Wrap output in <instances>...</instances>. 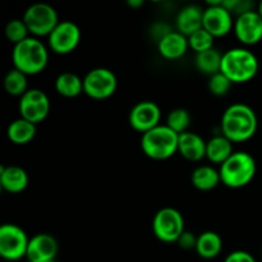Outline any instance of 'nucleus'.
I'll list each match as a JSON object with an SVG mask.
<instances>
[{"instance_id": "nucleus-20", "label": "nucleus", "mask_w": 262, "mask_h": 262, "mask_svg": "<svg viewBox=\"0 0 262 262\" xmlns=\"http://www.w3.org/2000/svg\"><path fill=\"white\" fill-rule=\"evenodd\" d=\"M192 186L202 192L212 191L222 183L220 171L212 165H200L191 174Z\"/></svg>"}, {"instance_id": "nucleus-19", "label": "nucleus", "mask_w": 262, "mask_h": 262, "mask_svg": "<svg viewBox=\"0 0 262 262\" xmlns=\"http://www.w3.org/2000/svg\"><path fill=\"white\" fill-rule=\"evenodd\" d=\"M30 183L27 171L17 165L0 166V186L8 193H20Z\"/></svg>"}, {"instance_id": "nucleus-11", "label": "nucleus", "mask_w": 262, "mask_h": 262, "mask_svg": "<svg viewBox=\"0 0 262 262\" xmlns=\"http://www.w3.org/2000/svg\"><path fill=\"white\" fill-rule=\"evenodd\" d=\"M233 14L223 7L222 0L217 2H207L204 9V22L202 28L211 33L215 38L224 37L230 31L234 30Z\"/></svg>"}, {"instance_id": "nucleus-5", "label": "nucleus", "mask_w": 262, "mask_h": 262, "mask_svg": "<svg viewBox=\"0 0 262 262\" xmlns=\"http://www.w3.org/2000/svg\"><path fill=\"white\" fill-rule=\"evenodd\" d=\"M179 135L166 124L158 125L141 137V148L152 160H168L178 152Z\"/></svg>"}, {"instance_id": "nucleus-14", "label": "nucleus", "mask_w": 262, "mask_h": 262, "mask_svg": "<svg viewBox=\"0 0 262 262\" xmlns=\"http://www.w3.org/2000/svg\"><path fill=\"white\" fill-rule=\"evenodd\" d=\"M234 33L242 45L252 46L262 40V18L257 10L241 14L235 18Z\"/></svg>"}, {"instance_id": "nucleus-6", "label": "nucleus", "mask_w": 262, "mask_h": 262, "mask_svg": "<svg viewBox=\"0 0 262 262\" xmlns=\"http://www.w3.org/2000/svg\"><path fill=\"white\" fill-rule=\"evenodd\" d=\"M22 19L33 37H49L59 25V15L55 8L46 3H36L25 10Z\"/></svg>"}, {"instance_id": "nucleus-22", "label": "nucleus", "mask_w": 262, "mask_h": 262, "mask_svg": "<svg viewBox=\"0 0 262 262\" xmlns=\"http://www.w3.org/2000/svg\"><path fill=\"white\" fill-rule=\"evenodd\" d=\"M223 250V239L216 232H207L201 233L197 237L196 252L204 260H212L217 257L222 253Z\"/></svg>"}, {"instance_id": "nucleus-26", "label": "nucleus", "mask_w": 262, "mask_h": 262, "mask_svg": "<svg viewBox=\"0 0 262 262\" xmlns=\"http://www.w3.org/2000/svg\"><path fill=\"white\" fill-rule=\"evenodd\" d=\"M27 77L25 73H22L18 69L12 68L8 71V73L4 77V90L8 95L15 97H22L26 92L28 91V83H27Z\"/></svg>"}, {"instance_id": "nucleus-13", "label": "nucleus", "mask_w": 262, "mask_h": 262, "mask_svg": "<svg viewBox=\"0 0 262 262\" xmlns=\"http://www.w3.org/2000/svg\"><path fill=\"white\" fill-rule=\"evenodd\" d=\"M161 110L154 101H140L130 109L128 122L137 132L145 135L148 130L160 125Z\"/></svg>"}, {"instance_id": "nucleus-30", "label": "nucleus", "mask_w": 262, "mask_h": 262, "mask_svg": "<svg viewBox=\"0 0 262 262\" xmlns=\"http://www.w3.org/2000/svg\"><path fill=\"white\" fill-rule=\"evenodd\" d=\"M232 82L222 73L214 74L209 78V83H207V87H209V91L210 94L214 95V96L217 97H222L225 96L228 92L230 91V87H232Z\"/></svg>"}, {"instance_id": "nucleus-35", "label": "nucleus", "mask_w": 262, "mask_h": 262, "mask_svg": "<svg viewBox=\"0 0 262 262\" xmlns=\"http://www.w3.org/2000/svg\"><path fill=\"white\" fill-rule=\"evenodd\" d=\"M257 13H258V14H260V17L262 18V2L258 3V5H257Z\"/></svg>"}, {"instance_id": "nucleus-29", "label": "nucleus", "mask_w": 262, "mask_h": 262, "mask_svg": "<svg viewBox=\"0 0 262 262\" xmlns=\"http://www.w3.org/2000/svg\"><path fill=\"white\" fill-rule=\"evenodd\" d=\"M214 42L215 37L211 33L207 32L205 28H201L188 37L189 49H192L196 54L214 49Z\"/></svg>"}, {"instance_id": "nucleus-25", "label": "nucleus", "mask_w": 262, "mask_h": 262, "mask_svg": "<svg viewBox=\"0 0 262 262\" xmlns=\"http://www.w3.org/2000/svg\"><path fill=\"white\" fill-rule=\"evenodd\" d=\"M222 60L223 54H220L219 50L214 48L204 51V53L196 54L194 66H196L197 71L201 72L202 74L211 77L222 71Z\"/></svg>"}, {"instance_id": "nucleus-12", "label": "nucleus", "mask_w": 262, "mask_h": 262, "mask_svg": "<svg viewBox=\"0 0 262 262\" xmlns=\"http://www.w3.org/2000/svg\"><path fill=\"white\" fill-rule=\"evenodd\" d=\"M81 28L72 20H60L48 37L49 48L58 55H68L81 42Z\"/></svg>"}, {"instance_id": "nucleus-8", "label": "nucleus", "mask_w": 262, "mask_h": 262, "mask_svg": "<svg viewBox=\"0 0 262 262\" xmlns=\"http://www.w3.org/2000/svg\"><path fill=\"white\" fill-rule=\"evenodd\" d=\"M31 238L15 224H4L0 228V256L7 261H18L26 257Z\"/></svg>"}, {"instance_id": "nucleus-2", "label": "nucleus", "mask_w": 262, "mask_h": 262, "mask_svg": "<svg viewBox=\"0 0 262 262\" xmlns=\"http://www.w3.org/2000/svg\"><path fill=\"white\" fill-rule=\"evenodd\" d=\"M13 68L26 76H36L43 72L49 63V50L37 37L30 36L22 42L13 46Z\"/></svg>"}, {"instance_id": "nucleus-33", "label": "nucleus", "mask_w": 262, "mask_h": 262, "mask_svg": "<svg viewBox=\"0 0 262 262\" xmlns=\"http://www.w3.org/2000/svg\"><path fill=\"white\" fill-rule=\"evenodd\" d=\"M171 31L174 30L170 27V26L166 25V23L159 22L152 26V28H151V35H152V37L156 40V43H158L161 38L165 37V36L168 35V33H170Z\"/></svg>"}, {"instance_id": "nucleus-1", "label": "nucleus", "mask_w": 262, "mask_h": 262, "mask_svg": "<svg viewBox=\"0 0 262 262\" xmlns=\"http://www.w3.org/2000/svg\"><path fill=\"white\" fill-rule=\"evenodd\" d=\"M257 114L250 105L243 102H235L228 106L220 122L222 135L233 143L251 140L257 132Z\"/></svg>"}, {"instance_id": "nucleus-7", "label": "nucleus", "mask_w": 262, "mask_h": 262, "mask_svg": "<svg viewBox=\"0 0 262 262\" xmlns=\"http://www.w3.org/2000/svg\"><path fill=\"white\" fill-rule=\"evenodd\" d=\"M152 232L161 242L177 243L186 232L183 215L174 207H163L154 215Z\"/></svg>"}, {"instance_id": "nucleus-10", "label": "nucleus", "mask_w": 262, "mask_h": 262, "mask_svg": "<svg viewBox=\"0 0 262 262\" xmlns=\"http://www.w3.org/2000/svg\"><path fill=\"white\" fill-rule=\"evenodd\" d=\"M20 118L37 125L48 118L51 109V102L45 91L40 89H30L19 99Z\"/></svg>"}, {"instance_id": "nucleus-21", "label": "nucleus", "mask_w": 262, "mask_h": 262, "mask_svg": "<svg viewBox=\"0 0 262 262\" xmlns=\"http://www.w3.org/2000/svg\"><path fill=\"white\" fill-rule=\"evenodd\" d=\"M234 152L233 142L228 140L225 136L216 135L207 141L206 145V159L212 164L222 165Z\"/></svg>"}, {"instance_id": "nucleus-3", "label": "nucleus", "mask_w": 262, "mask_h": 262, "mask_svg": "<svg viewBox=\"0 0 262 262\" xmlns=\"http://www.w3.org/2000/svg\"><path fill=\"white\" fill-rule=\"evenodd\" d=\"M260 63L255 54L246 48H233L223 54L222 73L232 83H247L258 73Z\"/></svg>"}, {"instance_id": "nucleus-17", "label": "nucleus", "mask_w": 262, "mask_h": 262, "mask_svg": "<svg viewBox=\"0 0 262 262\" xmlns=\"http://www.w3.org/2000/svg\"><path fill=\"white\" fill-rule=\"evenodd\" d=\"M156 45H158L159 54L168 60H178L183 58L189 49L188 37L182 35L177 30L168 33Z\"/></svg>"}, {"instance_id": "nucleus-4", "label": "nucleus", "mask_w": 262, "mask_h": 262, "mask_svg": "<svg viewBox=\"0 0 262 262\" xmlns=\"http://www.w3.org/2000/svg\"><path fill=\"white\" fill-rule=\"evenodd\" d=\"M222 183L229 188L238 189L248 186L257 171L255 158L246 151H234L225 163L219 166Z\"/></svg>"}, {"instance_id": "nucleus-32", "label": "nucleus", "mask_w": 262, "mask_h": 262, "mask_svg": "<svg viewBox=\"0 0 262 262\" xmlns=\"http://www.w3.org/2000/svg\"><path fill=\"white\" fill-rule=\"evenodd\" d=\"M224 262H257L256 258L247 251H233L225 257Z\"/></svg>"}, {"instance_id": "nucleus-16", "label": "nucleus", "mask_w": 262, "mask_h": 262, "mask_svg": "<svg viewBox=\"0 0 262 262\" xmlns=\"http://www.w3.org/2000/svg\"><path fill=\"white\" fill-rule=\"evenodd\" d=\"M204 22V8L196 4H188L182 8L177 14L176 30L182 35L189 37L202 28Z\"/></svg>"}, {"instance_id": "nucleus-15", "label": "nucleus", "mask_w": 262, "mask_h": 262, "mask_svg": "<svg viewBox=\"0 0 262 262\" xmlns=\"http://www.w3.org/2000/svg\"><path fill=\"white\" fill-rule=\"evenodd\" d=\"M59 252V243L49 233H38L30 239L26 258L28 262H48L55 260Z\"/></svg>"}, {"instance_id": "nucleus-34", "label": "nucleus", "mask_w": 262, "mask_h": 262, "mask_svg": "<svg viewBox=\"0 0 262 262\" xmlns=\"http://www.w3.org/2000/svg\"><path fill=\"white\" fill-rule=\"evenodd\" d=\"M127 4L129 5L130 8H133V9H136V8L142 7V5L145 4V2H143V0H128Z\"/></svg>"}, {"instance_id": "nucleus-24", "label": "nucleus", "mask_w": 262, "mask_h": 262, "mask_svg": "<svg viewBox=\"0 0 262 262\" xmlns=\"http://www.w3.org/2000/svg\"><path fill=\"white\" fill-rule=\"evenodd\" d=\"M55 90L60 96L73 99L83 94V78L73 72H64L56 77Z\"/></svg>"}, {"instance_id": "nucleus-31", "label": "nucleus", "mask_w": 262, "mask_h": 262, "mask_svg": "<svg viewBox=\"0 0 262 262\" xmlns=\"http://www.w3.org/2000/svg\"><path fill=\"white\" fill-rule=\"evenodd\" d=\"M197 237L199 235H194L192 232H186L181 235V238L178 239V245L182 250H186V251H191V250H196V246H197Z\"/></svg>"}, {"instance_id": "nucleus-36", "label": "nucleus", "mask_w": 262, "mask_h": 262, "mask_svg": "<svg viewBox=\"0 0 262 262\" xmlns=\"http://www.w3.org/2000/svg\"><path fill=\"white\" fill-rule=\"evenodd\" d=\"M48 262H60L58 260V258H55V260H51V261H48Z\"/></svg>"}, {"instance_id": "nucleus-37", "label": "nucleus", "mask_w": 262, "mask_h": 262, "mask_svg": "<svg viewBox=\"0 0 262 262\" xmlns=\"http://www.w3.org/2000/svg\"><path fill=\"white\" fill-rule=\"evenodd\" d=\"M261 258H262V247H261Z\"/></svg>"}, {"instance_id": "nucleus-28", "label": "nucleus", "mask_w": 262, "mask_h": 262, "mask_svg": "<svg viewBox=\"0 0 262 262\" xmlns=\"http://www.w3.org/2000/svg\"><path fill=\"white\" fill-rule=\"evenodd\" d=\"M5 37L9 42H12L13 45H17V43L22 42L26 38L30 37V31H28L27 26H26L25 20L22 18H14V19L9 20L5 26Z\"/></svg>"}, {"instance_id": "nucleus-23", "label": "nucleus", "mask_w": 262, "mask_h": 262, "mask_svg": "<svg viewBox=\"0 0 262 262\" xmlns=\"http://www.w3.org/2000/svg\"><path fill=\"white\" fill-rule=\"evenodd\" d=\"M36 130H37L36 124L23 119V118H18L8 125L7 136L10 142L22 146L27 145L35 138Z\"/></svg>"}, {"instance_id": "nucleus-18", "label": "nucleus", "mask_w": 262, "mask_h": 262, "mask_svg": "<svg viewBox=\"0 0 262 262\" xmlns=\"http://www.w3.org/2000/svg\"><path fill=\"white\" fill-rule=\"evenodd\" d=\"M207 141L193 132H184L179 135L178 152L182 158L192 163H199L206 158Z\"/></svg>"}, {"instance_id": "nucleus-27", "label": "nucleus", "mask_w": 262, "mask_h": 262, "mask_svg": "<svg viewBox=\"0 0 262 262\" xmlns=\"http://www.w3.org/2000/svg\"><path fill=\"white\" fill-rule=\"evenodd\" d=\"M166 125L178 135L188 132V128L191 125V114L188 113V110L183 109V107L173 109L166 117Z\"/></svg>"}, {"instance_id": "nucleus-9", "label": "nucleus", "mask_w": 262, "mask_h": 262, "mask_svg": "<svg viewBox=\"0 0 262 262\" xmlns=\"http://www.w3.org/2000/svg\"><path fill=\"white\" fill-rule=\"evenodd\" d=\"M118 89L117 76L107 68H94L83 77V94L94 100L112 97Z\"/></svg>"}]
</instances>
